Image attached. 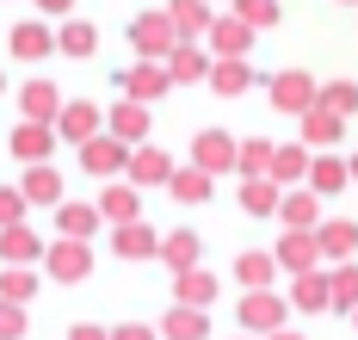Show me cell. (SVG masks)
I'll list each match as a JSON object with an SVG mask.
<instances>
[{
  "label": "cell",
  "instance_id": "6da1fadb",
  "mask_svg": "<svg viewBox=\"0 0 358 340\" xmlns=\"http://www.w3.org/2000/svg\"><path fill=\"white\" fill-rule=\"evenodd\" d=\"M266 99H272V112L303 118V112H315V99H322V80L309 75V69H285V75L266 80Z\"/></svg>",
  "mask_w": 358,
  "mask_h": 340
},
{
  "label": "cell",
  "instance_id": "7a4b0ae2",
  "mask_svg": "<svg viewBox=\"0 0 358 340\" xmlns=\"http://www.w3.org/2000/svg\"><path fill=\"white\" fill-rule=\"evenodd\" d=\"M130 50H136V56H148V62H167V56L179 50L173 13H136V19H130Z\"/></svg>",
  "mask_w": 358,
  "mask_h": 340
},
{
  "label": "cell",
  "instance_id": "3957f363",
  "mask_svg": "<svg viewBox=\"0 0 358 340\" xmlns=\"http://www.w3.org/2000/svg\"><path fill=\"white\" fill-rule=\"evenodd\" d=\"M87 272H93V241H80V235H56L50 254H43V278H56V285H80Z\"/></svg>",
  "mask_w": 358,
  "mask_h": 340
},
{
  "label": "cell",
  "instance_id": "277c9868",
  "mask_svg": "<svg viewBox=\"0 0 358 340\" xmlns=\"http://www.w3.org/2000/svg\"><path fill=\"white\" fill-rule=\"evenodd\" d=\"M80 173H93V180H117L124 167H130V143L124 136H111V130H99L93 143H80Z\"/></svg>",
  "mask_w": 358,
  "mask_h": 340
},
{
  "label": "cell",
  "instance_id": "5b68a950",
  "mask_svg": "<svg viewBox=\"0 0 358 340\" xmlns=\"http://www.w3.org/2000/svg\"><path fill=\"white\" fill-rule=\"evenodd\" d=\"M117 87L130 93V99H143V106H155V99H167L179 80H173V69L167 62H148V56H136V69H124L117 75Z\"/></svg>",
  "mask_w": 358,
  "mask_h": 340
},
{
  "label": "cell",
  "instance_id": "8992f818",
  "mask_svg": "<svg viewBox=\"0 0 358 340\" xmlns=\"http://www.w3.org/2000/svg\"><path fill=\"white\" fill-rule=\"evenodd\" d=\"M235 316H241V328H248V334H272V328H285L290 322V303L285 297H272V291H241V309H235Z\"/></svg>",
  "mask_w": 358,
  "mask_h": 340
},
{
  "label": "cell",
  "instance_id": "52a82bcc",
  "mask_svg": "<svg viewBox=\"0 0 358 340\" xmlns=\"http://www.w3.org/2000/svg\"><path fill=\"white\" fill-rule=\"evenodd\" d=\"M192 161L210 167V173H241V143L229 130H198L192 136Z\"/></svg>",
  "mask_w": 358,
  "mask_h": 340
},
{
  "label": "cell",
  "instance_id": "ba28073f",
  "mask_svg": "<svg viewBox=\"0 0 358 340\" xmlns=\"http://www.w3.org/2000/svg\"><path fill=\"white\" fill-rule=\"evenodd\" d=\"M179 173V161L167 149H155V143H136V149H130V167H124V180H130V186H167V180H173Z\"/></svg>",
  "mask_w": 358,
  "mask_h": 340
},
{
  "label": "cell",
  "instance_id": "9c48e42d",
  "mask_svg": "<svg viewBox=\"0 0 358 340\" xmlns=\"http://www.w3.org/2000/svg\"><path fill=\"white\" fill-rule=\"evenodd\" d=\"M56 130H62V143H93L99 130H106V106H93V99H69L62 106V118H56Z\"/></svg>",
  "mask_w": 358,
  "mask_h": 340
},
{
  "label": "cell",
  "instance_id": "30bf717a",
  "mask_svg": "<svg viewBox=\"0 0 358 340\" xmlns=\"http://www.w3.org/2000/svg\"><path fill=\"white\" fill-rule=\"evenodd\" d=\"M56 143H62V130H56V124H37V118H25V124L6 136V149L19 155L25 167H31V161H50V155H56Z\"/></svg>",
  "mask_w": 358,
  "mask_h": 340
},
{
  "label": "cell",
  "instance_id": "8fae6325",
  "mask_svg": "<svg viewBox=\"0 0 358 340\" xmlns=\"http://www.w3.org/2000/svg\"><path fill=\"white\" fill-rule=\"evenodd\" d=\"M272 254H278V266L296 278V272H315V266H322V241H315V229H285Z\"/></svg>",
  "mask_w": 358,
  "mask_h": 340
},
{
  "label": "cell",
  "instance_id": "7c38bea8",
  "mask_svg": "<svg viewBox=\"0 0 358 340\" xmlns=\"http://www.w3.org/2000/svg\"><path fill=\"white\" fill-rule=\"evenodd\" d=\"M148 106L143 99H130V93H124V99H117V106H106V130L111 136H124V143H130V149H136V143H148Z\"/></svg>",
  "mask_w": 358,
  "mask_h": 340
},
{
  "label": "cell",
  "instance_id": "4fadbf2b",
  "mask_svg": "<svg viewBox=\"0 0 358 340\" xmlns=\"http://www.w3.org/2000/svg\"><path fill=\"white\" fill-rule=\"evenodd\" d=\"M111 254L117 260H161V235L136 217V223H117L111 229Z\"/></svg>",
  "mask_w": 358,
  "mask_h": 340
},
{
  "label": "cell",
  "instance_id": "5bb4252c",
  "mask_svg": "<svg viewBox=\"0 0 358 340\" xmlns=\"http://www.w3.org/2000/svg\"><path fill=\"white\" fill-rule=\"evenodd\" d=\"M285 266L272 248H248V254H235V285L241 291H272V278H278Z\"/></svg>",
  "mask_w": 358,
  "mask_h": 340
},
{
  "label": "cell",
  "instance_id": "9a60e30c",
  "mask_svg": "<svg viewBox=\"0 0 358 340\" xmlns=\"http://www.w3.org/2000/svg\"><path fill=\"white\" fill-rule=\"evenodd\" d=\"M253 38H259V31H253L241 13H216V25H210V38H204V43H210L216 56H248Z\"/></svg>",
  "mask_w": 358,
  "mask_h": 340
},
{
  "label": "cell",
  "instance_id": "2e32d148",
  "mask_svg": "<svg viewBox=\"0 0 358 340\" xmlns=\"http://www.w3.org/2000/svg\"><path fill=\"white\" fill-rule=\"evenodd\" d=\"M253 80H259V75H253L248 56H216V69H210V80H204V87H210L216 99H241Z\"/></svg>",
  "mask_w": 358,
  "mask_h": 340
},
{
  "label": "cell",
  "instance_id": "e0dca14e",
  "mask_svg": "<svg viewBox=\"0 0 358 340\" xmlns=\"http://www.w3.org/2000/svg\"><path fill=\"white\" fill-rule=\"evenodd\" d=\"M290 309H315V316L334 309V272H322V266L315 272H296L290 278Z\"/></svg>",
  "mask_w": 358,
  "mask_h": 340
},
{
  "label": "cell",
  "instance_id": "ac0fdd59",
  "mask_svg": "<svg viewBox=\"0 0 358 340\" xmlns=\"http://www.w3.org/2000/svg\"><path fill=\"white\" fill-rule=\"evenodd\" d=\"M167 69H173V80H179V87H198V80H210L216 50H210V43H179L173 56H167Z\"/></svg>",
  "mask_w": 358,
  "mask_h": 340
},
{
  "label": "cell",
  "instance_id": "d6986e66",
  "mask_svg": "<svg viewBox=\"0 0 358 340\" xmlns=\"http://www.w3.org/2000/svg\"><path fill=\"white\" fill-rule=\"evenodd\" d=\"M99 211H106V223H136L143 217V186H130V180H106V192H99Z\"/></svg>",
  "mask_w": 358,
  "mask_h": 340
},
{
  "label": "cell",
  "instance_id": "ffe728a7",
  "mask_svg": "<svg viewBox=\"0 0 358 340\" xmlns=\"http://www.w3.org/2000/svg\"><path fill=\"white\" fill-rule=\"evenodd\" d=\"M13 56H19V62H43V56H56V50H62V43H56V31H50V25H43V19H25V25H13Z\"/></svg>",
  "mask_w": 358,
  "mask_h": 340
},
{
  "label": "cell",
  "instance_id": "44dd1931",
  "mask_svg": "<svg viewBox=\"0 0 358 340\" xmlns=\"http://www.w3.org/2000/svg\"><path fill=\"white\" fill-rule=\"evenodd\" d=\"M309 186L322 192V198H334V192L358 186V180H352V161H340V149H315V167H309Z\"/></svg>",
  "mask_w": 358,
  "mask_h": 340
},
{
  "label": "cell",
  "instance_id": "7402d4cb",
  "mask_svg": "<svg viewBox=\"0 0 358 340\" xmlns=\"http://www.w3.org/2000/svg\"><path fill=\"white\" fill-rule=\"evenodd\" d=\"M315 241H322V260H352L358 254V223L352 217H322V229H315Z\"/></svg>",
  "mask_w": 358,
  "mask_h": 340
},
{
  "label": "cell",
  "instance_id": "603a6c76",
  "mask_svg": "<svg viewBox=\"0 0 358 340\" xmlns=\"http://www.w3.org/2000/svg\"><path fill=\"white\" fill-rule=\"evenodd\" d=\"M167 13H173V25H179V43H204L210 25H216L210 0H167Z\"/></svg>",
  "mask_w": 358,
  "mask_h": 340
},
{
  "label": "cell",
  "instance_id": "cb8c5ba5",
  "mask_svg": "<svg viewBox=\"0 0 358 340\" xmlns=\"http://www.w3.org/2000/svg\"><path fill=\"white\" fill-rule=\"evenodd\" d=\"M43 254H50V241H43L37 229H25V223L0 229V260L6 266H31V260H43Z\"/></svg>",
  "mask_w": 358,
  "mask_h": 340
},
{
  "label": "cell",
  "instance_id": "d4e9b609",
  "mask_svg": "<svg viewBox=\"0 0 358 340\" xmlns=\"http://www.w3.org/2000/svg\"><path fill=\"white\" fill-rule=\"evenodd\" d=\"M62 106H69V99L56 93V80H25V87H19V112L37 118V124H56Z\"/></svg>",
  "mask_w": 358,
  "mask_h": 340
},
{
  "label": "cell",
  "instance_id": "484cf974",
  "mask_svg": "<svg viewBox=\"0 0 358 340\" xmlns=\"http://www.w3.org/2000/svg\"><path fill=\"white\" fill-rule=\"evenodd\" d=\"M167 192H173V204L192 211V204H204V198L216 192V173H210V167H198V161H185L173 180H167Z\"/></svg>",
  "mask_w": 358,
  "mask_h": 340
},
{
  "label": "cell",
  "instance_id": "4316f807",
  "mask_svg": "<svg viewBox=\"0 0 358 340\" xmlns=\"http://www.w3.org/2000/svg\"><path fill=\"white\" fill-rule=\"evenodd\" d=\"M278 204H285V186H278L272 173L241 180V211H248V217H278Z\"/></svg>",
  "mask_w": 358,
  "mask_h": 340
},
{
  "label": "cell",
  "instance_id": "83f0119b",
  "mask_svg": "<svg viewBox=\"0 0 358 340\" xmlns=\"http://www.w3.org/2000/svg\"><path fill=\"white\" fill-rule=\"evenodd\" d=\"M106 223V211L99 204H80V198H62L56 204V235H80V241H93V229Z\"/></svg>",
  "mask_w": 358,
  "mask_h": 340
},
{
  "label": "cell",
  "instance_id": "f1b7e54d",
  "mask_svg": "<svg viewBox=\"0 0 358 340\" xmlns=\"http://www.w3.org/2000/svg\"><path fill=\"white\" fill-rule=\"evenodd\" d=\"M161 340H210V316L192 309V303H173L161 316Z\"/></svg>",
  "mask_w": 358,
  "mask_h": 340
},
{
  "label": "cell",
  "instance_id": "f546056e",
  "mask_svg": "<svg viewBox=\"0 0 358 340\" xmlns=\"http://www.w3.org/2000/svg\"><path fill=\"white\" fill-rule=\"evenodd\" d=\"M278 217H285V229H322V217H327V211H322V192H315V186H309V192L290 186L285 204H278Z\"/></svg>",
  "mask_w": 358,
  "mask_h": 340
},
{
  "label": "cell",
  "instance_id": "4dcf8cb0",
  "mask_svg": "<svg viewBox=\"0 0 358 340\" xmlns=\"http://www.w3.org/2000/svg\"><path fill=\"white\" fill-rule=\"evenodd\" d=\"M216 272H204V266H192V272H173V303H192V309H210L216 303Z\"/></svg>",
  "mask_w": 358,
  "mask_h": 340
},
{
  "label": "cell",
  "instance_id": "1f68e13d",
  "mask_svg": "<svg viewBox=\"0 0 358 340\" xmlns=\"http://www.w3.org/2000/svg\"><path fill=\"white\" fill-rule=\"evenodd\" d=\"M19 186H25V198H31V204H50V211H56V204H62V167H50V161H31Z\"/></svg>",
  "mask_w": 358,
  "mask_h": 340
},
{
  "label": "cell",
  "instance_id": "d6a6232c",
  "mask_svg": "<svg viewBox=\"0 0 358 340\" xmlns=\"http://www.w3.org/2000/svg\"><path fill=\"white\" fill-rule=\"evenodd\" d=\"M309 167H315V149H309V143H285V149L272 155V180H278V186H296V180H309Z\"/></svg>",
  "mask_w": 358,
  "mask_h": 340
},
{
  "label": "cell",
  "instance_id": "836d02e7",
  "mask_svg": "<svg viewBox=\"0 0 358 340\" xmlns=\"http://www.w3.org/2000/svg\"><path fill=\"white\" fill-rule=\"evenodd\" d=\"M340 136H346V118L340 112H322V106L303 112V143L309 149H340Z\"/></svg>",
  "mask_w": 358,
  "mask_h": 340
},
{
  "label": "cell",
  "instance_id": "e575fe53",
  "mask_svg": "<svg viewBox=\"0 0 358 340\" xmlns=\"http://www.w3.org/2000/svg\"><path fill=\"white\" fill-rule=\"evenodd\" d=\"M198 254H204V241H198L192 229H167V235H161V260L173 266V272H192Z\"/></svg>",
  "mask_w": 358,
  "mask_h": 340
},
{
  "label": "cell",
  "instance_id": "d590c367",
  "mask_svg": "<svg viewBox=\"0 0 358 340\" xmlns=\"http://www.w3.org/2000/svg\"><path fill=\"white\" fill-rule=\"evenodd\" d=\"M56 43H62V56H74V62H87L93 50H99V25H87V19H62V31H56Z\"/></svg>",
  "mask_w": 358,
  "mask_h": 340
},
{
  "label": "cell",
  "instance_id": "8d00e7d4",
  "mask_svg": "<svg viewBox=\"0 0 358 340\" xmlns=\"http://www.w3.org/2000/svg\"><path fill=\"white\" fill-rule=\"evenodd\" d=\"M322 112H340V118H352L358 112V80H322V99H315Z\"/></svg>",
  "mask_w": 358,
  "mask_h": 340
},
{
  "label": "cell",
  "instance_id": "74e56055",
  "mask_svg": "<svg viewBox=\"0 0 358 340\" xmlns=\"http://www.w3.org/2000/svg\"><path fill=\"white\" fill-rule=\"evenodd\" d=\"M334 309H340V316H352V309H358V260L334 266Z\"/></svg>",
  "mask_w": 358,
  "mask_h": 340
},
{
  "label": "cell",
  "instance_id": "f35d334b",
  "mask_svg": "<svg viewBox=\"0 0 358 340\" xmlns=\"http://www.w3.org/2000/svg\"><path fill=\"white\" fill-rule=\"evenodd\" d=\"M0 297L31 303L37 297V272H31V266H0Z\"/></svg>",
  "mask_w": 358,
  "mask_h": 340
},
{
  "label": "cell",
  "instance_id": "ab89813d",
  "mask_svg": "<svg viewBox=\"0 0 358 340\" xmlns=\"http://www.w3.org/2000/svg\"><path fill=\"white\" fill-rule=\"evenodd\" d=\"M272 155H278V143L248 136V143H241V180H253V173H272Z\"/></svg>",
  "mask_w": 358,
  "mask_h": 340
},
{
  "label": "cell",
  "instance_id": "60d3db41",
  "mask_svg": "<svg viewBox=\"0 0 358 340\" xmlns=\"http://www.w3.org/2000/svg\"><path fill=\"white\" fill-rule=\"evenodd\" d=\"M235 13L248 19L253 31H272L278 25V0H235Z\"/></svg>",
  "mask_w": 358,
  "mask_h": 340
},
{
  "label": "cell",
  "instance_id": "b9f144b4",
  "mask_svg": "<svg viewBox=\"0 0 358 340\" xmlns=\"http://www.w3.org/2000/svg\"><path fill=\"white\" fill-rule=\"evenodd\" d=\"M25 211H31V198H25V186H0V229L25 223Z\"/></svg>",
  "mask_w": 358,
  "mask_h": 340
},
{
  "label": "cell",
  "instance_id": "7bdbcfd3",
  "mask_svg": "<svg viewBox=\"0 0 358 340\" xmlns=\"http://www.w3.org/2000/svg\"><path fill=\"white\" fill-rule=\"evenodd\" d=\"M25 303H13V297H0V340H25Z\"/></svg>",
  "mask_w": 358,
  "mask_h": 340
},
{
  "label": "cell",
  "instance_id": "ee69618b",
  "mask_svg": "<svg viewBox=\"0 0 358 340\" xmlns=\"http://www.w3.org/2000/svg\"><path fill=\"white\" fill-rule=\"evenodd\" d=\"M111 340H161L148 322H124V328H111Z\"/></svg>",
  "mask_w": 358,
  "mask_h": 340
},
{
  "label": "cell",
  "instance_id": "f6af8a7d",
  "mask_svg": "<svg viewBox=\"0 0 358 340\" xmlns=\"http://www.w3.org/2000/svg\"><path fill=\"white\" fill-rule=\"evenodd\" d=\"M69 340H111V334H106V328H93V322H74Z\"/></svg>",
  "mask_w": 358,
  "mask_h": 340
},
{
  "label": "cell",
  "instance_id": "bcb514c9",
  "mask_svg": "<svg viewBox=\"0 0 358 340\" xmlns=\"http://www.w3.org/2000/svg\"><path fill=\"white\" fill-rule=\"evenodd\" d=\"M31 6H37V13H62V19L74 13V0H31Z\"/></svg>",
  "mask_w": 358,
  "mask_h": 340
},
{
  "label": "cell",
  "instance_id": "7dc6e473",
  "mask_svg": "<svg viewBox=\"0 0 358 340\" xmlns=\"http://www.w3.org/2000/svg\"><path fill=\"white\" fill-rule=\"evenodd\" d=\"M266 340H303V334H296V328H290V322H285V328H272V334H266Z\"/></svg>",
  "mask_w": 358,
  "mask_h": 340
},
{
  "label": "cell",
  "instance_id": "c3c4849f",
  "mask_svg": "<svg viewBox=\"0 0 358 340\" xmlns=\"http://www.w3.org/2000/svg\"><path fill=\"white\" fill-rule=\"evenodd\" d=\"M346 161H352V180H358V149H352V155H346Z\"/></svg>",
  "mask_w": 358,
  "mask_h": 340
},
{
  "label": "cell",
  "instance_id": "681fc988",
  "mask_svg": "<svg viewBox=\"0 0 358 340\" xmlns=\"http://www.w3.org/2000/svg\"><path fill=\"white\" fill-rule=\"evenodd\" d=\"M235 340H259V334H248V328H241V334H235Z\"/></svg>",
  "mask_w": 358,
  "mask_h": 340
},
{
  "label": "cell",
  "instance_id": "f907efd6",
  "mask_svg": "<svg viewBox=\"0 0 358 340\" xmlns=\"http://www.w3.org/2000/svg\"><path fill=\"white\" fill-rule=\"evenodd\" d=\"M334 6H358V0H334Z\"/></svg>",
  "mask_w": 358,
  "mask_h": 340
},
{
  "label": "cell",
  "instance_id": "816d5d0a",
  "mask_svg": "<svg viewBox=\"0 0 358 340\" xmlns=\"http://www.w3.org/2000/svg\"><path fill=\"white\" fill-rule=\"evenodd\" d=\"M0 93H6V75H0Z\"/></svg>",
  "mask_w": 358,
  "mask_h": 340
},
{
  "label": "cell",
  "instance_id": "f5cc1de1",
  "mask_svg": "<svg viewBox=\"0 0 358 340\" xmlns=\"http://www.w3.org/2000/svg\"><path fill=\"white\" fill-rule=\"evenodd\" d=\"M352 328H358V309H352Z\"/></svg>",
  "mask_w": 358,
  "mask_h": 340
},
{
  "label": "cell",
  "instance_id": "db71d44e",
  "mask_svg": "<svg viewBox=\"0 0 358 340\" xmlns=\"http://www.w3.org/2000/svg\"><path fill=\"white\" fill-rule=\"evenodd\" d=\"M210 6H216V0H210Z\"/></svg>",
  "mask_w": 358,
  "mask_h": 340
}]
</instances>
